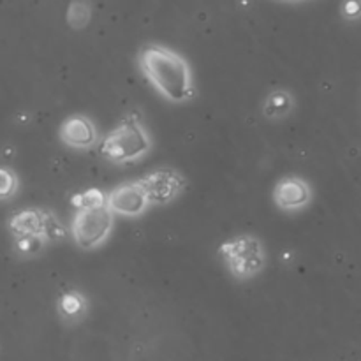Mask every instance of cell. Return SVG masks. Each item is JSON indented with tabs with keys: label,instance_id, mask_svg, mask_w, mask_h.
Listing matches in <instances>:
<instances>
[{
	"label": "cell",
	"instance_id": "cell-3",
	"mask_svg": "<svg viewBox=\"0 0 361 361\" xmlns=\"http://www.w3.org/2000/svg\"><path fill=\"white\" fill-rule=\"evenodd\" d=\"M111 229L113 212L106 201L78 208V214L73 221V236L80 249H95L108 238Z\"/></svg>",
	"mask_w": 361,
	"mask_h": 361
},
{
	"label": "cell",
	"instance_id": "cell-10",
	"mask_svg": "<svg viewBox=\"0 0 361 361\" xmlns=\"http://www.w3.org/2000/svg\"><path fill=\"white\" fill-rule=\"evenodd\" d=\"M88 20H90V7H88V4L80 2V0L71 4L69 9H67V21H69L71 27L83 28L87 27Z\"/></svg>",
	"mask_w": 361,
	"mask_h": 361
},
{
	"label": "cell",
	"instance_id": "cell-1",
	"mask_svg": "<svg viewBox=\"0 0 361 361\" xmlns=\"http://www.w3.org/2000/svg\"><path fill=\"white\" fill-rule=\"evenodd\" d=\"M140 69L152 87L171 102L194 99L196 88L189 63L173 49L161 44H147L140 51Z\"/></svg>",
	"mask_w": 361,
	"mask_h": 361
},
{
	"label": "cell",
	"instance_id": "cell-5",
	"mask_svg": "<svg viewBox=\"0 0 361 361\" xmlns=\"http://www.w3.org/2000/svg\"><path fill=\"white\" fill-rule=\"evenodd\" d=\"M150 204H166L185 187V178L175 169H157L140 180Z\"/></svg>",
	"mask_w": 361,
	"mask_h": 361
},
{
	"label": "cell",
	"instance_id": "cell-11",
	"mask_svg": "<svg viewBox=\"0 0 361 361\" xmlns=\"http://www.w3.org/2000/svg\"><path fill=\"white\" fill-rule=\"evenodd\" d=\"M59 309L66 317L78 316V314L83 312L85 309L83 296H80L78 293H67V295H63L62 298H60Z\"/></svg>",
	"mask_w": 361,
	"mask_h": 361
},
{
	"label": "cell",
	"instance_id": "cell-9",
	"mask_svg": "<svg viewBox=\"0 0 361 361\" xmlns=\"http://www.w3.org/2000/svg\"><path fill=\"white\" fill-rule=\"evenodd\" d=\"M291 104L293 101L288 92H275L268 97L267 104H264V115L270 116V118L284 116L291 109Z\"/></svg>",
	"mask_w": 361,
	"mask_h": 361
},
{
	"label": "cell",
	"instance_id": "cell-13",
	"mask_svg": "<svg viewBox=\"0 0 361 361\" xmlns=\"http://www.w3.org/2000/svg\"><path fill=\"white\" fill-rule=\"evenodd\" d=\"M2 175H4V189H2L4 190V197H7V196H9V192H11L9 185H11V180H13V178H11L9 173H7L6 169L2 171Z\"/></svg>",
	"mask_w": 361,
	"mask_h": 361
},
{
	"label": "cell",
	"instance_id": "cell-7",
	"mask_svg": "<svg viewBox=\"0 0 361 361\" xmlns=\"http://www.w3.org/2000/svg\"><path fill=\"white\" fill-rule=\"evenodd\" d=\"M59 136L67 147L78 148V150H87L97 143V130L90 118L83 115H74L63 120L60 126Z\"/></svg>",
	"mask_w": 361,
	"mask_h": 361
},
{
	"label": "cell",
	"instance_id": "cell-8",
	"mask_svg": "<svg viewBox=\"0 0 361 361\" xmlns=\"http://www.w3.org/2000/svg\"><path fill=\"white\" fill-rule=\"evenodd\" d=\"M274 200L277 207L282 208V210H298V208L309 204L310 187L307 185L305 180L296 178V176L282 178L275 185Z\"/></svg>",
	"mask_w": 361,
	"mask_h": 361
},
{
	"label": "cell",
	"instance_id": "cell-12",
	"mask_svg": "<svg viewBox=\"0 0 361 361\" xmlns=\"http://www.w3.org/2000/svg\"><path fill=\"white\" fill-rule=\"evenodd\" d=\"M342 14L349 20H356L361 16V0H345L342 6Z\"/></svg>",
	"mask_w": 361,
	"mask_h": 361
},
{
	"label": "cell",
	"instance_id": "cell-2",
	"mask_svg": "<svg viewBox=\"0 0 361 361\" xmlns=\"http://www.w3.org/2000/svg\"><path fill=\"white\" fill-rule=\"evenodd\" d=\"M152 148V140L137 115H127L101 143V155L116 164L143 157Z\"/></svg>",
	"mask_w": 361,
	"mask_h": 361
},
{
	"label": "cell",
	"instance_id": "cell-6",
	"mask_svg": "<svg viewBox=\"0 0 361 361\" xmlns=\"http://www.w3.org/2000/svg\"><path fill=\"white\" fill-rule=\"evenodd\" d=\"M106 203L111 208L113 214L136 217V215H141L147 210L150 201H148L147 192H145V189L141 187L140 182H130L122 183V185H118L116 189H113L111 192L106 196Z\"/></svg>",
	"mask_w": 361,
	"mask_h": 361
},
{
	"label": "cell",
	"instance_id": "cell-4",
	"mask_svg": "<svg viewBox=\"0 0 361 361\" xmlns=\"http://www.w3.org/2000/svg\"><path fill=\"white\" fill-rule=\"evenodd\" d=\"M221 256L236 279L254 277L264 267L263 245L259 240L249 235L238 236L221 245Z\"/></svg>",
	"mask_w": 361,
	"mask_h": 361
}]
</instances>
